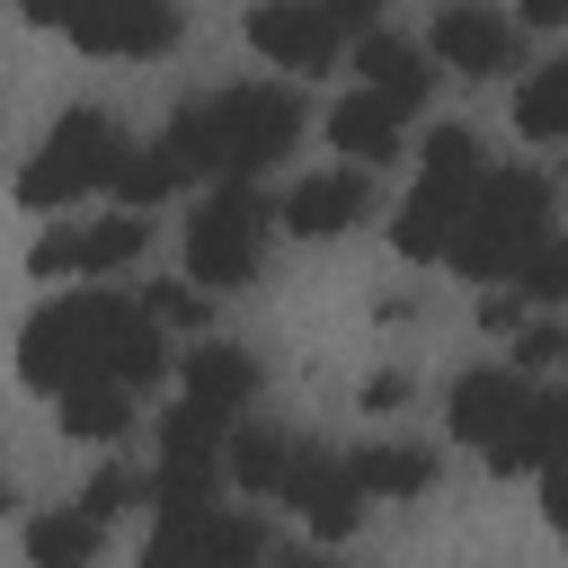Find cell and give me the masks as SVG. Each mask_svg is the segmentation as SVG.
<instances>
[{
  "mask_svg": "<svg viewBox=\"0 0 568 568\" xmlns=\"http://www.w3.org/2000/svg\"><path fill=\"white\" fill-rule=\"evenodd\" d=\"M524 408H532V373L524 364H479V373H462L453 390H444V426L470 444V453H497L515 426H524Z\"/></svg>",
  "mask_w": 568,
  "mask_h": 568,
  "instance_id": "cell-10",
  "label": "cell"
},
{
  "mask_svg": "<svg viewBox=\"0 0 568 568\" xmlns=\"http://www.w3.org/2000/svg\"><path fill=\"white\" fill-rule=\"evenodd\" d=\"M160 142H169V160L186 178H257V169H275L302 142V98L275 89V80H240L222 98L178 106Z\"/></svg>",
  "mask_w": 568,
  "mask_h": 568,
  "instance_id": "cell-2",
  "label": "cell"
},
{
  "mask_svg": "<svg viewBox=\"0 0 568 568\" xmlns=\"http://www.w3.org/2000/svg\"><path fill=\"white\" fill-rule=\"evenodd\" d=\"M124 160H133L124 124H115V115H98V106H71V115L36 142V160L18 169V204H27V213H62L71 195L115 186V169H124Z\"/></svg>",
  "mask_w": 568,
  "mask_h": 568,
  "instance_id": "cell-4",
  "label": "cell"
},
{
  "mask_svg": "<svg viewBox=\"0 0 568 568\" xmlns=\"http://www.w3.org/2000/svg\"><path fill=\"white\" fill-rule=\"evenodd\" d=\"M515 27H524V18H497V9H479V0H444L435 27H426V53H435V71H453V80H497V71H515Z\"/></svg>",
  "mask_w": 568,
  "mask_h": 568,
  "instance_id": "cell-9",
  "label": "cell"
},
{
  "mask_svg": "<svg viewBox=\"0 0 568 568\" xmlns=\"http://www.w3.org/2000/svg\"><path fill=\"white\" fill-rule=\"evenodd\" d=\"M80 373H115L133 390H151L169 373V320L151 302H124V293H71V302H44L27 328H18V382L27 390H71Z\"/></svg>",
  "mask_w": 568,
  "mask_h": 568,
  "instance_id": "cell-1",
  "label": "cell"
},
{
  "mask_svg": "<svg viewBox=\"0 0 568 568\" xmlns=\"http://www.w3.org/2000/svg\"><path fill=\"white\" fill-rule=\"evenodd\" d=\"M142 248H151V213H133V204H124V213H106V222H80V231L36 240V257H27V266H36V275H62V266H71V275H124Z\"/></svg>",
  "mask_w": 568,
  "mask_h": 568,
  "instance_id": "cell-12",
  "label": "cell"
},
{
  "mask_svg": "<svg viewBox=\"0 0 568 568\" xmlns=\"http://www.w3.org/2000/svg\"><path fill=\"white\" fill-rule=\"evenodd\" d=\"M311 462H320V444H293L284 426H231V479L248 497H293Z\"/></svg>",
  "mask_w": 568,
  "mask_h": 568,
  "instance_id": "cell-15",
  "label": "cell"
},
{
  "mask_svg": "<svg viewBox=\"0 0 568 568\" xmlns=\"http://www.w3.org/2000/svg\"><path fill=\"white\" fill-rule=\"evenodd\" d=\"M399 133H408V106L382 98V89H364V80H355V98H337V115H328V142H337L346 160H364V169L399 160Z\"/></svg>",
  "mask_w": 568,
  "mask_h": 568,
  "instance_id": "cell-16",
  "label": "cell"
},
{
  "mask_svg": "<svg viewBox=\"0 0 568 568\" xmlns=\"http://www.w3.org/2000/svg\"><path fill=\"white\" fill-rule=\"evenodd\" d=\"M98 541H106V515H89V506H62V515H36L27 524V559L36 568H89Z\"/></svg>",
  "mask_w": 568,
  "mask_h": 568,
  "instance_id": "cell-22",
  "label": "cell"
},
{
  "mask_svg": "<svg viewBox=\"0 0 568 568\" xmlns=\"http://www.w3.org/2000/svg\"><path fill=\"white\" fill-rule=\"evenodd\" d=\"M231 417L204 408V399H178L160 417V453H151V506H204L213 479L231 470Z\"/></svg>",
  "mask_w": 568,
  "mask_h": 568,
  "instance_id": "cell-7",
  "label": "cell"
},
{
  "mask_svg": "<svg viewBox=\"0 0 568 568\" xmlns=\"http://www.w3.org/2000/svg\"><path fill=\"white\" fill-rule=\"evenodd\" d=\"M399 399H408V373H373L364 382V408H399Z\"/></svg>",
  "mask_w": 568,
  "mask_h": 568,
  "instance_id": "cell-32",
  "label": "cell"
},
{
  "mask_svg": "<svg viewBox=\"0 0 568 568\" xmlns=\"http://www.w3.org/2000/svg\"><path fill=\"white\" fill-rule=\"evenodd\" d=\"M355 71H364V89H382V98H399L408 115L426 106V89H435V71H426V44H408V36H364L355 44Z\"/></svg>",
  "mask_w": 568,
  "mask_h": 568,
  "instance_id": "cell-18",
  "label": "cell"
},
{
  "mask_svg": "<svg viewBox=\"0 0 568 568\" xmlns=\"http://www.w3.org/2000/svg\"><path fill=\"white\" fill-rule=\"evenodd\" d=\"M186 399H204V408L240 417V408L257 399V364H248V346H231V337H204V346L186 355Z\"/></svg>",
  "mask_w": 568,
  "mask_h": 568,
  "instance_id": "cell-19",
  "label": "cell"
},
{
  "mask_svg": "<svg viewBox=\"0 0 568 568\" xmlns=\"http://www.w3.org/2000/svg\"><path fill=\"white\" fill-rule=\"evenodd\" d=\"M524 27H568V0H515Z\"/></svg>",
  "mask_w": 568,
  "mask_h": 568,
  "instance_id": "cell-33",
  "label": "cell"
},
{
  "mask_svg": "<svg viewBox=\"0 0 568 568\" xmlns=\"http://www.w3.org/2000/svg\"><path fill=\"white\" fill-rule=\"evenodd\" d=\"M36 27H62L80 53L106 62H151L178 44V0H18Z\"/></svg>",
  "mask_w": 568,
  "mask_h": 568,
  "instance_id": "cell-6",
  "label": "cell"
},
{
  "mask_svg": "<svg viewBox=\"0 0 568 568\" xmlns=\"http://www.w3.org/2000/svg\"><path fill=\"white\" fill-rule=\"evenodd\" d=\"M133 497H151V479H133L124 462H106V470H98V479L80 488V506H89V515H106V524H115V515H124Z\"/></svg>",
  "mask_w": 568,
  "mask_h": 568,
  "instance_id": "cell-26",
  "label": "cell"
},
{
  "mask_svg": "<svg viewBox=\"0 0 568 568\" xmlns=\"http://www.w3.org/2000/svg\"><path fill=\"white\" fill-rule=\"evenodd\" d=\"M142 559L151 568H248V559H266V524L257 515H222L213 497L204 506H160Z\"/></svg>",
  "mask_w": 568,
  "mask_h": 568,
  "instance_id": "cell-8",
  "label": "cell"
},
{
  "mask_svg": "<svg viewBox=\"0 0 568 568\" xmlns=\"http://www.w3.org/2000/svg\"><path fill=\"white\" fill-rule=\"evenodd\" d=\"M524 302H568V240H532V257L515 266Z\"/></svg>",
  "mask_w": 568,
  "mask_h": 568,
  "instance_id": "cell-25",
  "label": "cell"
},
{
  "mask_svg": "<svg viewBox=\"0 0 568 568\" xmlns=\"http://www.w3.org/2000/svg\"><path fill=\"white\" fill-rule=\"evenodd\" d=\"M488 470H550V462H568V399H550V390H532V408H524V426L497 444V453H479Z\"/></svg>",
  "mask_w": 568,
  "mask_h": 568,
  "instance_id": "cell-20",
  "label": "cell"
},
{
  "mask_svg": "<svg viewBox=\"0 0 568 568\" xmlns=\"http://www.w3.org/2000/svg\"><path fill=\"white\" fill-rule=\"evenodd\" d=\"M355 462V479L373 488V497H426L435 479H444V462L426 453V444H364V453H346Z\"/></svg>",
  "mask_w": 568,
  "mask_h": 568,
  "instance_id": "cell-21",
  "label": "cell"
},
{
  "mask_svg": "<svg viewBox=\"0 0 568 568\" xmlns=\"http://www.w3.org/2000/svg\"><path fill=\"white\" fill-rule=\"evenodd\" d=\"M515 364H524V373H559V364H568V328H550V320L515 328Z\"/></svg>",
  "mask_w": 568,
  "mask_h": 568,
  "instance_id": "cell-28",
  "label": "cell"
},
{
  "mask_svg": "<svg viewBox=\"0 0 568 568\" xmlns=\"http://www.w3.org/2000/svg\"><path fill=\"white\" fill-rule=\"evenodd\" d=\"M541 515H550V532L568 541V462H550V470H541Z\"/></svg>",
  "mask_w": 568,
  "mask_h": 568,
  "instance_id": "cell-30",
  "label": "cell"
},
{
  "mask_svg": "<svg viewBox=\"0 0 568 568\" xmlns=\"http://www.w3.org/2000/svg\"><path fill=\"white\" fill-rule=\"evenodd\" d=\"M479 178H488V169H479ZM479 178H444V169H426V178L408 186L399 222H390V248H399L408 266L453 257V231H462V213H470V186H479Z\"/></svg>",
  "mask_w": 568,
  "mask_h": 568,
  "instance_id": "cell-13",
  "label": "cell"
},
{
  "mask_svg": "<svg viewBox=\"0 0 568 568\" xmlns=\"http://www.w3.org/2000/svg\"><path fill=\"white\" fill-rule=\"evenodd\" d=\"M178 186H186V169L169 160V142H151V151H133V160L115 169V186H106V195H115V204H133V213H151V204H160V195H178Z\"/></svg>",
  "mask_w": 568,
  "mask_h": 568,
  "instance_id": "cell-24",
  "label": "cell"
},
{
  "mask_svg": "<svg viewBox=\"0 0 568 568\" xmlns=\"http://www.w3.org/2000/svg\"><path fill=\"white\" fill-rule=\"evenodd\" d=\"M275 222H284V213H275L248 178H213V195L186 213V275H195L204 293H240V284L257 275Z\"/></svg>",
  "mask_w": 568,
  "mask_h": 568,
  "instance_id": "cell-5",
  "label": "cell"
},
{
  "mask_svg": "<svg viewBox=\"0 0 568 568\" xmlns=\"http://www.w3.org/2000/svg\"><path fill=\"white\" fill-rule=\"evenodd\" d=\"M328 18H337L346 36H373V27H382V0H328Z\"/></svg>",
  "mask_w": 568,
  "mask_h": 568,
  "instance_id": "cell-31",
  "label": "cell"
},
{
  "mask_svg": "<svg viewBox=\"0 0 568 568\" xmlns=\"http://www.w3.org/2000/svg\"><path fill=\"white\" fill-rule=\"evenodd\" d=\"M248 44L275 71H328L346 53V27L328 18V0H257L248 9Z\"/></svg>",
  "mask_w": 568,
  "mask_h": 568,
  "instance_id": "cell-11",
  "label": "cell"
},
{
  "mask_svg": "<svg viewBox=\"0 0 568 568\" xmlns=\"http://www.w3.org/2000/svg\"><path fill=\"white\" fill-rule=\"evenodd\" d=\"M532 240H550V178L541 169H488L470 186L462 231H453V266L470 284H515V266L532 257Z\"/></svg>",
  "mask_w": 568,
  "mask_h": 568,
  "instance_id": "cell-3",
  "label": "cell"
},
{
  "mask_svg": "<svg viewBox=\"0 0 568 568\" xmlns=\"http://www.w3.org/2000/svg\"><path fill=\"white\" fill-rule=\"evenodd\" d=\"M515 133L524 142H568V53L515 80Z\"/></svg>",
  "mask_w": 568,
  "mask_h": 568,
  "instance_id": "cell-23",
  "label": "cell"
},
{
  "mask_svg": "<svg viewBox=\"0 0 568 568\" xmlns=\"http://www.w3.org/2000/svg\"><path fill=\"white\" fill-rule=\"evenodd\" d=\"M275 213H284V231H293V240H337V231H355V222L373 213L364 160H346V169H320V178H293Z\"/></svg>",
  "mask_w": 568,
  "mask_h": 568,
  "instance_id": "cell-14",
  "label": "cell"
},
{
  "mask_svg": "<svg viewBox=\"0 0 568 568\" xmlns=\"http://www.w3.org/2000/svg\"><path fill=\"white\" fill-rule=\"evenodd\" d=\"M142 302L169 320V328H204V284L186 275V284H142Z\"/></svg>",
  "mask_w": 568,
  "mask_h": 568,
  "instance_id": "cell-27",
  "label": "cell"
},
{
  "mask_svg": "<svg viewBox=\"0 0 568 568\" xmlns=\"http://www.w3.org/2000/svg\"><path fill=\"white\" fill-rule=\"evenodd\" d=\"M53 408H62V435H80V444H115V435L133 426V382H115V373H80L71 390H53Z\"/></svg>",
  "mask_w": 568,
  "mask_h": 568,
  "instance_id": "cell-17",
  "label": "cell"
},
{
  "mask_svg": "<svg viewBox=\"0 0 568 568\" xmlns=\"http://www.w3.org/2000/svg\"><path fill=\"white\" fill-rule=\"evenodd\" d=\"M479 328L488 337H515L524 328V293H479Z\"/></svg>",
  "mask_w": 568,
  "mask_h": 568,
  "instance_id": "cell-29",
  "label": "cell"
}]
</instances>
